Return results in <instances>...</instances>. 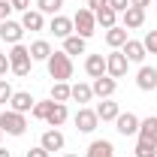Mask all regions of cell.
<instances>
[{"instance_id": "obj_40", "label": "cell", "mask_w": 157, "mask_h": 157, "mask_svg": "<svg viewBox=\"0 0 157 157\" xmlns=\"http://www.w3.org/2000/svg\"><path fill=\"white\" fill-rule=\"evenodd\" d=\"M0 157H12V154H9V151H6V148H0Z\"/></svg>"}, {"instance_id": "obj_4", "label": "cell", "mask_w": 157, "mask_h": 157, "mask_svg": "<svg viewBox=\"0 0 157 157\" xmlns=\"http://www.w3.org/2000/svg\"><path fill=\"white\" fill-rule=\"evenodd\" d=\"M0 130L3 133H9V136H21L24 130H27V121L21 112H12V109H6L3 115H0Z\"/></svg>"}, {"instance_id": "obj_22", "label": "cell", "mask_w": 157, "mask_h": 157, "mask_svg": "<svg viewBox=\"0 0 157 157\" xmlns=\"http://www.w3.org/2000/svg\"><path fill=\"white\" fill-rule=\"evenodd\" d=\"M67 115H70V112H67V103H55L45 121H48V127H60V124L67 121Z\"/></svg>"}, {"instance_id": "obj_1", "label": "cell", "mask_w": 157, "mask_h": 157, "mask_svg": "<svg viewBox=\"0 0 157 157\" xmlns=\"http://www.w3.org/2000/svg\"><path fill=\"white\" fill-rule=\"evenodd\" d=\"M45 67H48V76L55 78V82L73 78V60H70L67 52H52V58L45 60Z\"/></svg>"}, {"instance_id": "obj_26", "label": "cell", "mask_w": 157, "mask_h": 157, "mask_svg": "<svg viewBox=\"0 0 157 157\" xmlns=\"http://www.w3.org/2000/svg\"><path fill=\"white\" fill-rule=\"evenodd\" d=\"M139 139H157V124H154V115L151 118H142L139 121Z\"/></svg>"}, {"instance_id": "obj_11", "label": "cell", "mask_w": 157, "mask_h": 157, "mask_svg": "<svg viewBox=\"0 0 157 157\" xmlns=\"http://www.w3.org/2000/svg\"><path fill=\"white\" fill-rule=\"evenodd\" d=\"M33 103H36V100L30 97L27 91H15L12 100H9V109H12V112H21V115H27V112L33 109Z\"/></svg>"}, {"instance_id": "obj_18", "label": "cell", "mask_w": 157, "mask_h": 157, "mask_svg": "<svg viewBox=\"0 0 157 157\" xmlns=\"http://www.w3.org/2000/svg\"><path fill=\"white\" fill-rule=\"evenodd\" d=\"M115 154V145L109 142V139H94L91 145H88V154L85 157H112Z\"/></svg>"}, {"instance_id": "obj_2", "label": "cell", "mask_w": 157, "mask_h": 157, "mask_svg": "<svg viewBox=\"0 0 157 157\" xmlns=\"http://www.w3.org/2000/svg\"><path fill=\"white\" fill-rule=\"evenodd\" d=\"M30 63H33V58H30V48L27 45H12V52H9V70L15 73V76H27L30 73Z\"/></svg>"}, {"instance_id": "obj_21", "label": "cell", "mask_w": 157, "mask_h": 157, "mask_svg": "<svg viewBox=\"0 0 157 157\" xmlns=\"http://www.w3.org/2000/svg\"><path fill=\"white\" fill-rule=\"evenodd\" d=\"M94 18H97V24L103 27V30H109V27H115V24H118V12L112 9V6H106V9L94 12Z\"/></svg>"}, {"instance_id": "obj_5", "label": "cell", "mask_w": 157, "mask_h": 157, "mask_svg": "<svg viewBox=\"0 0 157 157\" xmlns=\"http://www.w3.org/2000/svg\"><path fill=\"white\" fill-rule=\"evenodd\" d=\"M127 67H130V60L124 58V52H112V55H106V76L112 78H124L127 76Z\"/></svg>"}, {"instance_id": "obj_14", "label": "cell", "mask_w": 157, "mask_h": 157, "mask_svg": "<svg viewBox=\"0 0 157 157\" xmlns=\"http://www.w3.org/2000/svg\"><path fill=\"white\" fill-rule=\"evenodd\" d=\"M136 85H139V91H154L157 88V70L154 67H139Z\"/></svg>"}, {"instance_id": "obj_8", "label": "cell", "mask_w": 157, "mask_h": 157, "mask_svg": "<svg viewBox=\"0 0 157 157\" xmlns=\"http://www.w3.org/2000/svg\"><path fill=\"white\" fill-rule=\"evenodd\" d=\"M115 130L121 136H136L139 133V118L133 115V112H121V115L115 118Z\"/></svg>"}, {"instance_id": "obj_29", "label": "cell", "mask_w": 157, "mask_h": 157, "mask_svg": "<svg viewBox=\"0 0 157 157\" xmlns=\"http://www.w3.org/2000/svg\"><path fill=\"white\" fill-rule=\"evenodd\" d=\"M60 6L63 0H36V9L42 15H60Z\"/></svg>"}, {"instance_id": "obj_17", "label": "cell", "mask_w": 157, "mask_h": 157, "mask_svg": "<svg viewBox=\"0 0 157 157\" xmlns=\"http://www.w3.org/2000/svg\"><path fill=\"white\" fill-rule=\"evenodd\" d=\"M21 27H24V30H42V27H45L42 12H39V9H27V12H21Z\"/></svg>"}, {"instance_id": "obj_3", "label": "cell", "mask_w": 157, "mask_h": 157, "mask_svg": "<svg viewBox=\"0 0 157 157\" xmlns=\"http://www.w3.org/2000/svg\"><path fill=\"white\" fill-rule=\"evenodd\" d=\"M94 30H97V18H94V12L85 6V9H78L76 15H73V33L82 39L94 36Z\"/></svg>"}, {"instance_id": "obj_6", "label": "cell", "mask_w": 157, "mask_h": 157, "mask_svg": "<svg viewBox=\"0 0 157 157\" xmlns=\"http://www.w3.org/2000/svg\"><path fill=\"white\" fill-rule=\"evenodd\" d=\"M73 121H76V130H78V133H94V130H97V124H100L97 112H94V109H85V106L76 112Z\"/></svg>"}, {"instance_id": "obj_19", "label": "cell", "mask_w": 157, "mask_h": 157, "mask_svg": "<svg viewBox=\"0 0 157 157\" xmlns=\"http://www.w3.org/2000/svg\"><path fill=\"white\" fill-rule=\"evenodd\" d=\"M124 42H127V27H109L106 30V45L109 48H124Z\"/></svg>"}, {"instance_id": "obj_38", "label": "cell", "mask_w": 157, "mask_h": 157, "mask_svg": "<svg viewBox=\"0 0 157 157\" xmlns=\"http://www.w3.org/2000/svg\"><path fill=\"white\" fill-rule=\"evenodd\" d=\"M27 157H48V151H45L42 145H36V148H30V151H27Z\"/></svg>"}, {"instance_id": "obj_27", "label": "cell", "mask_w": 157, "mask_h": 157, "mask_svg": "<svg viewBox=\"0 0 157 157\" xmlns=\"http://www.w3.org/2000/svg\"><path fill=\"white\" fill-rule=\"evenodd\" d=\"M63 52H67V55H85V39L76 36V33L67 36L63 39Z\"/></svg>"}, {"instance_id": "obj_13", "label": "cell", "mask_w": 157, "mask_h": 157, "mask_svg": "<svg viewBox=\"0 0 157 157\" xmlns=\"http://www.w3.org/2000/svg\"><path fill=\"white\" fill-rule=\"evenodd\" d=\"M48 30H52L55 36H60V39L73 36V18H67V15H52V24H48Z\"/></svg>"}, {"instance_id": "obj_25", "label": "cell", "mask_w": 157, "mask_h": 157, "mask_svg": "<svg viewBox=\"0 0 157 157\" xmlns=\"http://www.w3.org/2000/svg\"><path fill=\"white\" fill-rule=\"evenodd\" d=\"M70 97H73V88H70L67 82H55V85H52V100H55V103H67Z\"/></svg>"}, {"instance_id": "obj_20", "label": "cell", "mask_w": 157, "mask_h": 157, "mask_svg": "<svg viewBox=\"0 0 157 157\" xmlns=\"http://www.w3.org/2000/svg\"><path fill=\"white\" fill-rule=\"evenodd\" d=\"M94 112H97L100 121H115V118L121 115V106H118V103H112V100H103Z\"/></svg>"}, {"instance_id": "obj_15", "label": "cell", "mask_w": 157, "mask_h": 157, "mask_svg": "<svg viewBox=\"0 0 157 157\" xmlns=\"http://www.w3.org/2000/svg\"><path fill=\"white\" fill-rule=\"evenodd\" d=\"M121 52H124V58L130 60V63H142V60H145V55H148V52H145V45H142V42H136V39H127Z\"/></svg>"}, {"instance_id": "obj_43", "label": "cell", "mask_w": 157, "mask_h": 157, "mask_svg": "<svg viewBox=\"0 0 157 157\" xmlns=\"http://www.w3.org/2000/svg\"><path fill=\"white\" fill-rule=\"evenodd\" d=\"M154 124H157V118H154Z\"/></svg>"}, {"instance_id": "obj_23", "label": "cell", "mask_w": 157, "mask_h": 157, "mask_svg": "<svg viewBox=\"0 0 157 157\" xmlns=\"http://www.w3.org/2000/svg\"><path fill=\"white\" fill-rule=\"evenodd\" d=\"M133 157H157V139H139Z\"/></svg>"}, {"instance_id": "obj_16", "label": "cell", "mask_w": 157, "mask_h": 157, "mask_svg": "<svg viewBox=\"0 0 157 157\" xmlns=\"http://www.w3.org/2000/svg\"><path fill=\"white\" fill-rule=\"evenodd\" d=\"M85 73L91 78L106 76V58H103V55H88V58H85Z\"/></svg>"}, {"instance_id": "obj_34", "label": "cell", "mask_w": 157, "mask_h": 157, "mask_svg": "<svg viewBox=\"0 0 157 157\" xmlns=\"http://www.w3.org/2000/svg\"><path fill=\"white\" fill-rule=\"evenodd\" d=\"M109 6H112L115 12H127V6H130V0H109Z\"/></svg>"}, {"instance_id": "obj_35", "label": "cell", "mask_w": 157, "mask_h": 157, "mask_svg": "<svg viewBox=\"0 0 157 157\" xmlns=\"http://www.w3.org/2000/svg\"><path fill=\"white\" fill-rule=\"evenodd\" d=\"M109 6V0H88V9L91 12H100V9H106Z\"/></svg>"}, {"instance_id": "obj_10", "label": "cell", "mask_w": 157, "mask_h": 157, "mask_svg": "<svg viewBox=\"0 0 157 157\" xmlns=\"http://www.w3.org/2000/svg\"><path fill=\"white\" fill-rule=\"evenodd\" d=\"M115 88H118V78H112V76H100V78H94V85H91V91H94L100 100H109L115 94Z\"/></svg>"}, {"instance_id": "obj_28", "label": "cell", "mask_w": 157, "mask_h": 157, "mask_svg": "<svg viewBox=\"0 0 157 157\" xmlns=\"http://www.w3.org/2000/svg\"><path fill=\"white\" fill-rule=\"evenodd\" d=\"M52 106H55V100H36V103H33V109H30V115L36 118V121H45L48 112H52Z\"/></svg>"}, {"instance_id": "obj_31", "label": "cell", "mask_w": 157, "mask_h": 157, "mask_svg": "<svg viewBox=\"0 0 157 157\" xmlns=\"http://www.w3.org/2000/svg\"><path fill=\"white\" fill-rule=\"evenodd\" d=\"M142 45H145V52H148V55H157V30H148L145 39H142Z\"/></svg>"}, {"instance_id": "obj_39", "label": "cell", "mask_w": 157, "mask_h": 157, "mask_svg": "<svg viewBox=\"0 0 157 157\" xmlns=\"http://www.w3.org/2000/svg\"><path fill=\"white\" fill-rule=\"evenodd\" d=\"M148 3H151V0H130V6H139V9H145Z\"/></svg>"}, {"instance_id": "obj_30", "label": "cell", "mask_w": 157, "mask_h": 157, "mask_svg": "<svg viewBox=\"0 0 157 157\" xmlns=\"http://www.w3.org/2000/svg\"><path fill=\"white\" fill-rule=\"evenodd\" d=\"M91 97H94V91H91V85H73V97L70 100H76V103H91Z\"/></svg>"}, {"instance_id": "obj_37", "label": "cell", "mask_w": 157, "mask_h": 157, "mask_svg": "<svg viewBox=\"0 0 157 157\" xmlns=\"http://www.w3.org/2000/svg\"><path fill=\"white\" fill-rule=\"evenodd\" d=\"M6 73H9V55L0 52V76H6Z\"/></svg>"}, {"instance_id": "obj_12", "label": "cell", "mask_w": 157, "mask_h": 157, "mask_svg": "<svg viewBox=\"0 0 157 157\" xmlns=\"http://www.w3.org/2000/svg\"><path fill=\"white\" fill-rule=\"evenodd\" d=\"M121 15H124L121 27H127V30H136V27L145 24V9H139V6H127V12H121Z\"/></svg>"}, {"instance_id": "obj_33", "label": "cell", "mask_w": 157, "mask_h": 157, "mask_svg": "<svg viewBox=\"0 0 157 157\" xmlns=\"http://www.w3.org/2000/svg\"><path fill=\"white\" fill-rule=\"evenodd\" d=\"M9 12H12V3H9V0H0V21L9 18Z\"/></svg>"}, {"instance_id": "obj_9", "label": "cell", "mask_w": 157, "mask_h": 157, "mask_svg": "<svg viewBox=\"0 0 157 157\" xmlns=\"http://www.w3.org/2000/svg\"><path fill=\"white\" fill-rule=\"evenodd\" d=\"M39 145L52 154V151H63V145H67V139H63V133H60L58 127H52V130H45L42 133V139H39Z\"/></svg>"}, {"instance_id": "obj_32", "label": "cell", "mask_w": 157, "mask_h": 157, "mask_svg": "<svg viewBox=\"0 0 157 157\" xmlns=\"http://www.w3.org/2000/svg\"><path fill=\"white\" fill-rule=\"evenodd\" d=\"M12 94H15V91H12V85H9L6 78H0V106H6V103L12 100Z\"/></svg>"}, {"instance_id": "obj_41", "label": "cell", "mask_w": 157, "mask_h": 157, "mask_svg": "<svg viewBox=\"0 0 157 157\" xmlns=\"http://www.w3.org/2000/svg\"><path fill=\"white\" fill-rule=\"evenodd\" d=\"M60 157H78V154H60Z\"/></svg>"}, {"instance_id": "obj_24", "label": "cell", "mask_w": 157, "mask_h": 157, "mask_svg": "<svg viewBox=\"0 0 157 157\" xmlns=\"http://www.w3.org/2000/svg\"><path fill=\"white\" fill-rule=\"evenodd\" d=\"M30 58L33 60H48L52 58V45H48L45 39H36V42L30 45Z\"/></svg>"}, {"instance_id": "obj_36", "label": "cell", "mask_w": 157, "mask_h": 157, "mask_svg": "<svg viewBox=\"0 0 157 157\" xmlns=\"http://www.w3.org/2000/svg\"><path fill=\"white\" fill-rule=\"evenodd\" d=\"M12 3V9H18V12H27L30 9V0H9Z\"/></svg>"}, {"instance_id": "obj_7", "label": "cell", "mask_w": 157, "mask_h": 157, "mask_svg": "<svg viewBox=\"0 0 157 157\" xmlns=\"http://www.w3.org/2000/svg\"><path fill=\"white\" fill-rule=\"evenodd\" d=\"M21 33H24L21 21H12V18L0 21V39H3V42H9V45H18V42H21Z\"/></svg>"}, {"instance_id": "obj_42", "label": "cell", "mask_w": 157, "mask_h": 157, "mask_svg": "<svg viewBox=\"0 0 157 157\" xmlns=\"http://www.w3.org/2000/svg\"><path fill=\"white\" fill-rule=\"evenodd\" d=\"M0 136H3V130H0Z\"/></svg>"}]
</instances>
